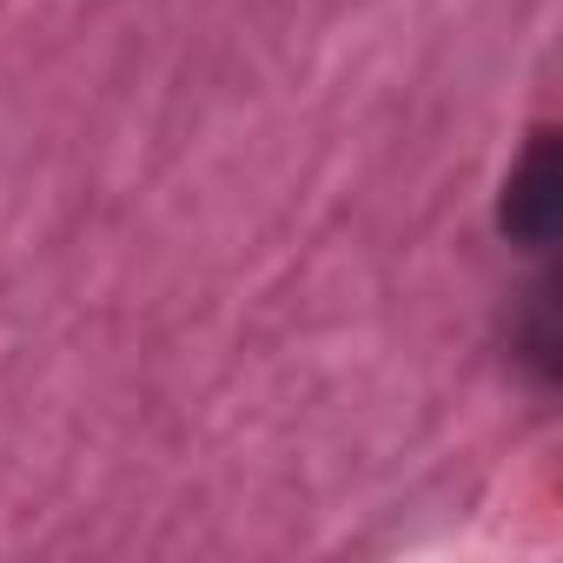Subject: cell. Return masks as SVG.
<instances>
[{
	"instance_id": "cell-1",
	"label": "cell",
	"mask_w": 563,
	"mask_h": 563,
	"mask_svg": "<svg viewBox=\"0 0 563 563\" xmlns=\"http://www.w3.org/2000/svg\"><path fill=\"white\" fill-rule=\"evenodd\" d=\"M504 232L517 245H550L556 232V140L550 133H537V146L504 186Z\"/></svg>"
}]
</instances>
